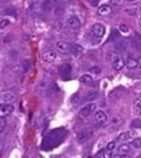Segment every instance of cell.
<instances>
[{"label":"cell","instance_id":"9","mask_svg":"<svg viewBox=\"0 0 141 158\" xmlns=\"http://www.w3.org/2000/svg\"><path fill=\"white\" fill-rule=\"evenodd\" d=\"M56 48H57V50L61 52L62 54H70V52H71V45L66 41H57Z\"/></svg>","mask_w":141,"mask_h":158},{"label":"cell","instance_id":"16","mask_svg":"<svg viewBox=\"0 0 141 158\" xmlns=\"http://www.w3.org/2000/svg\"><path fill=\"white\" fill-rule=\"evenodd\" d=\"M79 82L85 86H91L92 85V78H91V75H89V74H85V75H82L79 78Z\"/></svg>","mask_w":141,"mask_h":158},{"label":"cell","instance_id":"23","mask_svg":"<svg viewBox=\"0 0 141 158\" xmlns=\"http://www.w3.org/2000/svg\"><path fill=\"white\" fill-rule=\"evenodd\" d=\"M11 41H12V34L11 33H8V34H6V36L2 37V44L3 45H7V44L11 42Z\"/></svg>","mask_w":141,"mask_h":158},{"label":"cell","instance_id":"1","mask_svg":"<svg viewBox=\"0 0 141 158\" xmlns=\"http://www.w3.org/2000/svg\"><path fill=\"white\" fill-rule=\"evenodd\" d=\"M95 112H96V104L95 103H90V104H86L85 107L81 108L79 112H78V116L82 120H85V118H89L90 116H92Z\"/></svg>","mask_w":141,"mask_h":158},{"label":"cell","instance_id":"2","mask_svg":"<svg viewBox=\"0 0 141 158\" xmlns=\"http://www.w3.org/2000/svg\"><path fill=\"white\" fill-rule=\"evenodd\" d=\"M110 61H111V65H112L114 70H116V71L123 70L125 66V61L121 58L120 54H116V53L110 54Z\"/></svg>","mask_w":141,"mask_h":158},{"label":"cell","instance_id":"12","mask_svg":"<svg viewBox=\"0 0 141 158\" xmlns=\"http://www.w3.org/2000/svg\"><path fill=\"white\" fill-rule=\"evenodd\" d=\"M42 59L46 62H54L57 59V53L56 50H53V49H48L42 53Z\"/></svg>","mask_w":141,"mask_h":158},{"label":"cell","instance_id":"3","mask_svg":"<svg viewBox=\"0 0 141 158\" xmlns=\"http://www.w3.org/2000/svg\"><path fill=\"white\" fill-rule=\"evenodd\" d=\"M131 149H132V145H129L128 142H121L120 145L116 146V150L114 153V156L116 157H125L131 153Z\"/></svg>","mask_w":141,"mask_h":158},{"label":"cell","instance_id":"17","mask_svg":"<svg viewBox=\"0 0 141 158\" xmlns=\"http://www.w3.org/2000/svg\"><path fill=\"white\" fill-rule=\"evenodd\" d=\"M133 112L136 113V115H139V116H141V98H139V99H136V100L133 102Z\"/></svg>","mask_w":141,"mask_h":158},{"label":"cell","instance_id":"7","mask_svg":"<svg viewBox=\"0 0 141 158\" xmlns=\"http://www.w3.org/2000/svg\"><path fill=\"white\" fill-rule=\"evenodd\" d=\"M92 136H94V131L92 129H85V131L78 133L77 140H78V142H86V141H89Z\"/></svg>","mask_w":141,"mask_h":158},{"label":"cell","instance_id":"22","mask_svg":"<svg viewBox=\"0 0 141 158\" xmlns=\"http://www.w3.org/2000/svg\"><path fill=\"white\" fill-rule=\"evenodd\" d=\"M131 145H132V148L140 149V148H141V138L140 137H135L132 140V142H131Z\"/></svg>","mask_w":141,"mask_h":158},{"label":"cell","instance_id":"29","mask_svg":"<svg viewBox=\"0 0 141 158\" xmlns=\"http://www.w3.org/2000/svg\"><path fill=\"white\" fill-rule=\"evenodd\" d=\"M121 121V117H118V118H114V120H112V123H114V124H119V123Z\"/></svg>","mask_w":141,"mask_h":158},{"label":"cell","instance_id":"20","mask_svg":"<svg viewBox=\"0 0 141 158\" xmlns=\"http://www.w3.org/2000/svg\"><path fill=\"white\" fill-rule=\"evenodd\" d=\"M127 48H128V44L125 41H119L118 45H116V50L120 52V53H124L127 52Z\"/></svg>","mask_w":141,"mask_h":158},{"label":"cell","instance_id":"4","mask_svg":"<svg viewBox=\"0 0 141 158\" xmlns=\"http://www.w3.org/2000/svg\"><path fill=\"white\" fill-rule=\"evenodd\" d=\"M66 24L73 32H78L81 29V27H82V23H81L79 17H77L75 15H70V16L67 17V20H66Z\"/></svg>","mask_w":141,"mask_h":158},{"label":"cell","instance_id":"10","mask_svg":"<svg viewBox=\"0 0 141 158\" xmlns=\"http://www.w3.org/2000/svg\"><path fill=\"white\" fill-rule=\"evenodd\" d=\"M135 137H136V133L133 131H127V132L120 133L118 136V141L119 142H128V141H132Z\"/></svg>","mask_w":141,"mask_h":158},{"label":"cell","instance_id":"11","mask_svg":"<svg viewBox=\"0 0 141 158\" xmlns=\"http://www.w3.org/2000/svg\"><path fill=\"white\" fill-rule=\"evenodd\" d=\"M13 110H15V106L12 103H4V104H2V107H0V116L7 117L8 115H11L13 112Z\"/></svg>","mask_w":141,"mask_h":158},{"label":"cell","instance_id":"6","mask_svg":"<svg viewBox=\"0 0 141 158\" xmlns=\"http://www.w3.org/2000/svg\"><path fill=\"white\" fill-rule=\"evenodd\" d=\"M15 100H16V92L15 91H4L0 95L2 104H4V103H13Z\"/></svg>","mask_w":141,"mask_h":158},{"label":"cell","instance_id":"28","mask_svg":"<svg viewBox=\"0 0 141 158\" xmlns=\"http://www.w3.org/2000/svg\"><path fill=\"white\" fill-rule=\"evenodd\" d=\"M9 24H11V21H9L8 19H3L2 20V25H0V29H2V31H4V29H6Z\"/></svg>","mask_w":141,"mask_h":158},{"label":"cell","instance_id":"13","mask_svg":"<svg viewBox=\"0 0 141 158\" xmlns=\"http://www.w3.org/2000/svg\"><path fill=\"white\" fill-rule=\"evenodd\" d=\"M83 53H85V48H83V46L78 45V44H74V45H71V52H70V54H71L73 57H81Z\"/></svg>","mask_w":141,"mask_h":158},{"label":"cell","instance_id":"18","mask_svg":"<svg viewBox=\"0 0 141 158\" xmlns=\"http://www.w3.org/2000/svg\"><path fill=\"white\" fill-rule=\"evenodd\" d=\"M96 96H98V91L96 90H91L86 94V96L83 98V100L85 102H90V100H95Z\"/></svg>","mask_w":141,"mask_h":158},{"label":"cell","instance_id":"8","mask_svg":"<svg viewBox=\"0 0 141 158\" xmlns=\"http://www.w3.org/2000/svg\"><path fill=\"white\" fill-rule=\"evenodd\" d=\"M92 36L96 38H102L106 34V27L102 25V24H94L92 25Z\"/></svg>","mask_w":141,"mask_h":158},{"label":"cell","instance_id":"30","mask_svg":"<svg viewBox=\"0 0 141 158\" xmlns=\"http://www.w3.org/2000/svg\"><path fill=\"white\" fill-rule=\"evenodd\" d=\"M124 2H127V3H136L137 0H124Z\"/></svg>","mask_w":141,"mask_h":158},{"label":"cell","instance_id":"15","mask_svg":"<svg viewBox=\"0 0 141 158\" xmlns=\"http://www.w3.org/2000/svg\"><path fill=\"white\" fill-rule=\"evenodd\" d=\"M60 74L62 77H69L71 74V65L70 63H64L60 66Z\"/></svg>","mask_w":141,"mask_h":158},{"label":"cell","instance_id":"25","mask_svg":"<svg viewBox=\"0 0 141 158\" xmlns=\"http://www.w3.org/2000/svg\"><path fill=\"white\" fill-rule=\"evenodd\" d=\"M91 74H95V75H100V73H102V69L99 66H92L90 67V70H89Z\"/></svg>","mask_w":141,"mask_h":158},{"label":"cell","instance_id":"26","mask_svg":"<svg viewBox=\"0 0 141 158\" xmlns=\"http://www.w3.org/2000/svg\"><path fill=\"white\" fill-rule=\"evenodd\" d=\"M7 128V121H6V117H0V132H4Z\"/></svg>","mask_w":141,"mask_h":158},{"label":"cell","instance_id":"21","mask_svg":"<svg viewBox=\"0 0 141 158\" xmlns=\"http://www.w3.org/2000/svg\"><path fill=\"white\" fill-rule=\"evenodd\" d=\"M106 149L108 150V152L111 153V154L114 156V153H115V150H116V141H111L110 144L106 146Z\"/></svg>","mask_w":141,"mask_h":158},{"label":"cell","instance_id":"24","mask_svg":"<svg viewBox=\"0 0 141 158\" xmlns=\"http://www.w3.org/2000/svg\"><path fill=\"white\" fill-rule=\"evenodd\" d=\"M119 32H121L123 34H128V33H129V27L127 25V24H120Z\"/></svg>","mask_w":141,"mask_h":158},{"label":"cell","instance_id":"14","mask_svg":"<svg viewBox=\"0 0 141 158\" xmlns=\"http://www.w3.org/2000/svg\"><path fill=\"white\" fill-rule=\"evenodd\" d=\"M111 12H112V8H111L110 4H103V6H100L98 8V15L99 16H108V15H111Z\"/></svg>","mask_w":141,"mask_h":158},{"label":"cell","instance_id":"5","mask_svg":"<svg viewBox=\"0 0 141 158\" xmlns=\"http://www.w3.org/2000/svg\"><path fill=\"white\" fill-rule=\"evenodd\" d=\"M94 120H95V124L98 127L106 125V123L108 121V115H107L104 111H96L94 113Z\"/></svg>","mask_w":141,"mask_h":158},{"label":"cell","instance_id":"27","mask_svg":"<svg viewBox=\"0 0 141 158\" xmlns=\"http://www.w3.org/2000/svg\"><path fill=\"white\" fill-rule=\"evenodd\" d=\"M29 67H31V62L29 61H25L21 63V73H27L29 70Z\"/></svg>","mask_w":141,"mask_h":158},{"label":"cell","instance_id":"19","mask_svg":"<svg viewBox=\"0 0 141 158\" xmlns=\"http://www.w3.org/2000/svg\"><path fill=\"white\" fill-rule=\"evenodd\" d=\"M125 63H127V66L129 69H135V67H137V65H140V62L133 57H128L127 61H125Z\"/></svg>","mask_w":141,"mask_h":158},{"label":"cell","instance_id":"31","mask_svg":"<svg viewBox=\"0 0 141 158\" xmlns=\"http://www.w3.org/2000/svg\"><path fill=\"white\" fill-rule=\"evenodd\" d=\"M140 31H141V25H140Z\"/></svg>","mask_w":141,"mask_h":158},{"label":"cell","instance_id":"32","mask_svg":"<svg viewBox=\"0 0 141 158\" xmlns=\"http://www.w3.org/2000/svg\"><path fill=\"white\" fill-rule=\"evenodd\" d=\"M140 66H141V61H140Z\"/></svg>","mask_w":141,"mask_h":158}]
</instances>
